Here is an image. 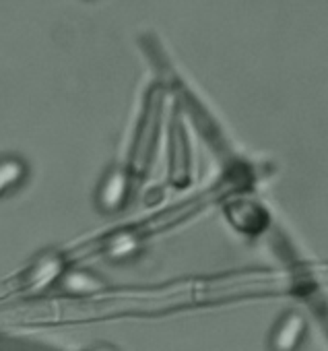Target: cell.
<instances>
[{
	"label": "cell",
	"instance_id": "6da1fadb",
	"mask_svg": "<svg viewBox=\"0 0 328 351\" xmlns=\"http://www.w3.org/2000/svg\"><path fill=\"white\" fill-rule=\"evenodd\" d=\"M305 337V320L299 312H285L270 330L268 349L270 351H297Z\"/></svg>",
	"mask_w": 328,
	"mask_h": 351
},
{
	"label": "cell",
	"instance_id": "7a4b0ae2",
	"mask_svg": "<svg viewBox=\"0 0 328 351\" xmlns=\"http://www.w3.org/2000/svg\"><path fill=\"white\" fill-rule=\"evenodd\" d=\"M126 193H128V178L124 169L116 167L110 173H105V178L97 189V207L105 213H114L124 205Z\"/></svg>",
	"mask_w": 328,
	"mask_h": 351
},
{
	"label": "cell",
	"instance_id": "3957f363",
	"mask_svg": "<svg viewBox=\"0 0 328 351\" xmlns=\"http://www.w3.org/2000/svg\"><path fill=\"white\" fill-rule=\"evenodd\" d=\"M27 178V163L19 157L0 159V197L19 189Z\"/></svg>",
	"mask_w": 328,
	"mask_h": 351
},
{
	"label": "cell",
	"instance_id": "277c9868",
	"mask_svg": "<svg viewBox=\"0 0 328 351\" xmlns=\"http://www.w3.org/2000/svg\"><path fill=\"white\" fill-rule=\"evenodd\" d=\"M62 289L68 293H77V295H89V293H97L99 289H103V281L91 275L89 271H68L62 277Z\"/></svg>",
	"mask_w": 328,
	"mask_h": 351
},
{
	"label": "cell",
	"instance_id": "5b68a950",
	"mask_svg": "<svg viewBox=\"0 0 328 351\" xmlns=\"http://www.w3.org/2000/svg\"><path fill=\"white\" fill-rule=\"evenodd\" d=\"M60 273H62V263L56 256H46L36 265V269L31 273V285L36 289H42L50 281H54Z\"/></svg>",
	"mask_w": 328,
	"mask_h": 351
},
{
	"label": "cell",
	"instance_id": "8992f818",
	"mask_svg": "<svg viewBox=\"0 0 328 351\" xmlns=\"http://www.w3.org/2000/svg\"><path fill=\"white\" fill-rule=\"evenodd\" d=\"M136 248H138V240L128 232H120L118 236H114L110 240L105 252L112 261H124V258L132 256L136 252Z\"/></svg>",
	"mask_w": 328,
	"mask_h": 351
},
{
	"label": "cell",
	"instance_id": "52a82bcc",
	"mask_svg": "<svg viewBox=\"0 0 328 351\" xmlns=\"http://www.w3.org/2000/svg\"><path fill=\"white\" fill-rule=\"evenodd\" d=\"M95 351H110V349H95Z\"/></svg>",
	"mask_w": 328,
	"mask_h": 351
}]
</instances>
